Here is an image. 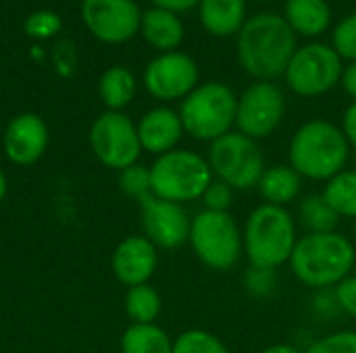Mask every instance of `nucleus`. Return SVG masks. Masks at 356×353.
I'll use <instances>...</instances> for the list:
<instances>
[{
    "label": "nucleus",
    "instance_id": "obj_27",
    "mask_svg": "<svg viewBox=\"0 0 356 353\" xmlns=\"http://www.w3.org/2000/svg\"><path fill=\"white\" fill-rule=\"evenodd\" d=\"M173 353H229V350L211 331L190 329L173 341Z\"/></svg>",
    "mask_w": 356,
    "mask_h": 353
},
{
    "label": "nucleus",
    "instance_id": "obj_16",
    "mask_svg": "<svg viewBox=\"0 0 356 353\" xmlns=\"http://www.w3.org/2000/svg\"><path fill=\"white\" fill-rule=\"evenodd\" d=\"M159 266V248L144 235L125 237L113 252V273L127 287L144 285Z\"/></svg>",
    "mask_w": 356,
    "mask_h": 353
},
{
    "label": "nucleus",
    "instance_id": "obj_8",
    "mask_svg": "<svg viewBox=\"0 0 356 353\" xmlns=\"http://www.w3.org/2000/svg\"><path fill=\"white\" fill-rule=\"evenodd\" d=\"M207 160L213 177L227 183L234 191L254 189L267 169L259 141L240 131H229L211 141Z\"/></svg>",
    "mask_w": 356,
    "mask_h": 353
},
{
    "label": "nucleus",
    "instance_id": "obj_2",
    "mask_svg": "<svg viewBox=\"0 0 356 353\" xmlns=\"http://www.w3.org/2000/svg\"><path fill=\"white\" fill-rule=\"evenodd\" d=\"M288 264L296 281H300L305 287L315 291L334 289L342 279L353 275L356 246L340 231L305 233L298 237Z\"/></svg>",
    "mask_w": 356,
    "mask_h": 353
},
{
    "label": "nucleus",
    "instance_id": "obj_13",
    "mask_svg": "<svg viewBox=\"0 0 356 353\" xmlns=\"http://www.w3.org/2000/svg\"><path fill=\"white\" fill-rule=\"evenodd\" d=\"M198 64L190 54L179 50L161 52L144 71V87L163 102L184 100L198 87Z\"/></svg>",
    "mask_w": 356,
    "mask_h": 353
},
{
    "label": "nucleus",
    "instance_id": "obj_3",
    "mask_svg": "<svg viewBox=\"0 0 356 353\" xmlns=\"http://www.w3.org/2000/svg\"><path fill=\"white\" fill-rule=\"evenodd\" d=\"M350 146L342 127L325 119L302 123L288 146V164L309 181H330L346 169Z\"/></svg>",
    "mask_w": 356,
    "mask_h": 353
},
{
    "label": "nucleus",
    "instance_id": "obj_20",
    "mask_svg": "<svg viewBox=\"0 0 356 353\" xmlns=\"http://www.w3.org/2000/svg\"><path fill=\"white\" fill-rule=\"evenodd\" d=\"M140 31L144 40L161 52H173L184 42V23L179 21V17L159 6L142 12Z\"/></svg>",
    "mask_w": 356,
    "mask_h": 353
},
{
    "label": "nucleus",
    "instance_id": "obj_31",
    "mask_svg": "<svg viewBox=\"0 0 356 353\" xmlns=\"http://www.w3.org/2000/svg\"><path fill=\"white\" fill-rule=\"evenodd\" d=\"M305 353H356V331L342 329L330 335H323L309 345Z\"/></svg>",
    "mask_w": 356,
    "mask_h": 353
},
{
    "label": "nucleus",
    "instance_id": "obj_19",
    "mask_svg": "<svg viewBox=\"0 0 356 353\" xmlns=\"http://www.w3.org/2000/svg\"><path fill=\"white\" fill-rule=\"evenodd\" d=\"M198 15L202 27L217 35L227 37L240 33L246 23V0H200Z\"/></svg>",
    "mask_w": 356,
    "mask_h": 353
},
{
    "label": "nucleus",
    "instance_id": "obj_4",
    "mask_svg": "<svg viewBox=\"0 0 356 353\" xmlns=\"http://www.w3.org/2000/svg\"><path fill=\"white\" fill-rule=\"evenodd\" d=\"M242 241L250 266L277 270L292 258L298 243V223L288 208L263 202L248 212Z\"/></svg>",
    "mask_w": 356,
    "mask_h": 353
},
{
    "label": "nucleus",
    "instance_id": "obj_35",
    "mask_svg": "<svg viewBox=\"0 0 356 353\" xmlns=\"http://www.w3.org/2000/svg\"><path fill=\"white\" fill-rule=\"evenodd\" d=\"M315 310L321 316H332V314L340 312L338 302H336V295H334V289H323V291L317 293V298H315Z\"/></svg>",
    "mask_w": 356,
    "mask_h": 353
},
{
    "label": "nucleus",
    "instance_id": "obj_36",
    "mask_svg": "<svg viewBox=\"0 0 356 353\" xmlns=\"http://www.w3.org/2000/svg\"><path fill=\"white\" fill-rule=\"evenodd\" d=\"M342 131L346 135V141H348L350 150L356 152V102H353L346 108V112L342 117Z\"/></svg>",
    "mask_w": 356,
    "mask_h": 353
},
{
    "label": "nucleus",
    "instance_id": "obj_34",
    "mask_svg": "<svg viewBox=\"0 0 356 353\" xmlns=\"http://www.w3.org/2000/svg\"><path fill=\"white\" fill-rule=\"evenodd\" d=\"M334 295L342 314L356 318V275H348L334 287Z\"/></svg>",
    "mask_w": 356,
    "mask_h": 353
},
{
    "label": "nucleus",
    "instance_id": "obj_25",
    "mask_svg": "<svg viewBox=\"0 0 356 353\" xmlns=\"http://www.w3.org/2000/svg\"><path fill=\"white\" fill-rule=\"evenodd\" d=\"M296 223L307 233H332L338 231L340 216L332 210V206L323 200L321 193H311L300 200Z\"/></svg>",
    "mask_w": 356,
    "mask_h": 353
},
{
    "label": "nucleus",
    "instance_id": "obj_18",
    "mask_svg": "<svg viewBox=\"0 0 356 353\" xmlns=\"http://www.w3.org/2000/svg\"><path fill=\"white\" fill-rule=\"evenodd\" d=\"M257 189L265 204L288 208L292 202L298 200L302 191V177L288 162L271 164L261 175Z\"/></svg>",
    "mask_w": 356,
    "mask_h": 353
},
{
    "label": "nucleus",
    "instance_id": "obj_32",
    "mask_svg": "<svg viewBox=\"0 0 356 353\" xmlns=\"http://www.w3.org/2000/svg\"><path fill=\"white\" fill-rule=\"evenodd\" d=\"M332 48L340 54V58L356 60V12L342 19L332 35Z\"/></svg>",
    "mask_w": 356,
    "mask_h": 353
},
{
    "label": "nucleus",
    "instance_id": "obj_29",
    "mask_svg": "<svg viewBox=\"0 0 356 353\" xmlns=\"http://www.w3.org/2000/svg\"><path fill=\"white\" fill-rule=\"evenodd\" d=\"M119 187L127 198L134 200H142L148 193H152L150 189V166H144L140 162L119 171Z\"/></svg>",
    "mask_w": 356,
    "mask_h": 353
},
{
    "label": "nucleus",
    "instance_id": "obj_38",
    "mask_svg": "<svg viewBox=\"0 0 356 353\" xmlns=\"http://www.w3.org/2000/svg\"><path fill=\"white\" fill-rule=\"evenodd\" d=\"M342 87L356 102V60L344 69V73H342Z\"/></svg>",
    "mask_w": 356,
    "mask_h": 353
},
{
    "label": "nucleus",
    "instance_id": "obj_28",
    "mask_svg": "<svg viewBox=\"0 0 356 353\" xmlns=\"http://www.w3.org/2000/svg\"><path fill=\"white\" fill-rule=\"evenodd\" d=\"M280 285V275L273 268H261V266H248L244 273V289L254 300H269L275 295Z\"/></svg>",
    "mask_w": 356,
    "mask_h": 353
},
{
    "label": "nucleus",
    "instance_id": "obj_22",
    "mask_svg": "<svg viewBox=\"0 0 356 353\" xmlns=\"http://www.w3.org/2000/svg\"><path fill=\"white\" fill-rule=\"evenodd\" d=\"M136 77L127 67H108L98 79V94L108 110L121 112L136 98Z\"/></svg>",
    "mask_w": 356,
    "mask_h": 353
},
{
    "label": "nucleus",
    "instance_id": "obj_40",
    "mask_svg": "<svg viewBox=\"0 0 356 353\" xmlns=\"http://www.w3.org/2000/svg\"><path fill=\"white\" fill-rule=\"evenodd\" d=\"M6 189H8V181H6L4 171L0 169V202H2V200H4V196H6Z\"/></svg>",
    "mask_w": 356,
    "mask_h": 353
},
{
    "label": "nucleus",
    "instance_id": "obj_37",
    "mask_svg": "<svg viewBox=\"0 0 356 353\" xmlns=\"http://www.w3.org/2000/svg\"><path fill=\"white\" fill-rule=\"evenodd\" d=\"M154 6L159 8H165V10H171V12H186L194 6L200 4V0H150Z\"/></svg>",
    "mask_w": 356,
    "mask_h": 353
},
{
    "label": "nucleus",
    "instance_id": "obj_30",
    "mask_svg": "<svg viewBox=\"0 0 356 353\" xmlns=\"http://www.w3.org/2000/svg\"><path fill=\"white\" fill-rule=\"evenodd\" d=\"M60 27H63L60 15L54 10H46V8L31 12L23 23V31L31 40H48V37L56 35L60 31Z\"/></svg>",
    "mask_w": 356,
    "mask_h": 353
},
{
    "label": "nucleus",
    "instance_id": "obj_42",
    "mask_svg": "<svg viewBox=\"0 0 356 353\" xmlns=\"http://www.w3.org/2000/svg\"><path fill=\"white\" fill-rule=\"evenodd\" d=\"M259 2H271V0H259Z\"/></svg>",
    "mask_w": 356,
    "mask_h": 353
},
{
    "label": "nucleus",
    "instance_id": "obj_39",
    "mask_svg": "<svg viewBox=\"0 0 356 353\" xmlns=\"http://www.w3.org/2000/svg\"><path fill=\"white\" fill-rule=\"evenodd\" d=\"M261 353H305V352H300L298 347H294V345H290V343H273V345L265 347Z\"/></svg>",
    "mask_w": 356,
    "mask_h": 353
},
{
    "label": "nucleus",
    "instance_id": "obj_17",
    "mask_svg": "<svg viewBox=\"0 0 356 353\" xmlns=\"http://www.w3.org/2000/svg\"><path fill=\"white\" fill-rule=\"evenodd\" d=\"M136 127L142 150L154 156H163L175 150L186 133L179 112L169 106H156L148 110Z\"/></svg>",
    "mask_w": 356,
    "mask_h": 353
},
{
    "label": "nucleus",
    "instance_id": "obj_41",
    "mask_svg": "<svg viewBox=\"0 0 356 353\" xmlns=\"http://www.w3.org/2000/svg\"><path fill=\"white\" fill-rule=\"evenodd\" d=\"M353 241H355V246H356V221H355V227H353Z\"/></svg>",
    "mask_w": 356,
    "mask_h": 353
},
{
    "label": "nucleus",
    "instance_id": "obj_24",
    "mask_svg": "<svg viewBox=\"0 0 356 353\" xmlns=\"http://www.w3.org/2000/svg\"><path fill=\"white\" fill-rule=\"evenodd\" d=\"M321 196L340 218L356 221V169H344L325 181Z\"/></svg>",
    "mask_w": 356,
    "mask_h": 353
},
{
    "label": "nucleus",
    "instance_id": "obj_14",
    "mask_svg": "<svg viewBox=\"0 0 356 353\" xmlns=\"http://www.w3.org/2000/svg\"><path fill=\"white\" fill-rule=\"evenodd\" d=\"M138 204L144 237H148L156 248L175 250L188 243L192 218L181 204L161 200L152 193L142 198Z\"/></svg>",
    "mask_w": 356,
    "mask_h": 353
},
{
    "label": "nucleus",
    "instance_id": "obj_12",
    "mask_svg": "<svg viewBox=\"0 0 356 353\" xmlns=\"http://www.w3.org/2000/svg\"><path fill=\"white\" fill-rule=\"evenodd\" d=\"M81 21L102 44H123L140 31L142 10L136 0H81Z\"/></svg>",
    "mask_w": 356,
    "mask_h": 353
},
{
    "label": "nucleus",
    "instance_id": "obj_11",
    "mask_svg": "<svg viewBox=\"0 0 356 353\" xmlns=\"http://www.w3.org/2000/svg\"><path fill=\"white\" fill-rule=\"evenodd\" d=\"M286 117V94L273 81H254L238 98L236 131L254 141L273 135Z\"/></svg>",
    "mask_w": 356,
    "mask_h": 353
},
{
    "label": "nucleus",
    "instance_id": "obj_9",
    "mask_svg": "<svg viewBox=\"0 0 356 353\" xmlns=\"http://www.w3.org/2000/svg\"><path fill=\"white\" fill-rule=\"evenodd\" d=\"M344 64L340 54L325 44H307L296 48L288 69V87L302 98H317L332 92L342 81Z\"/></svg>",
    "mask_w": 356,
    "mask_h": 353
},
{
    "label": "nucleus",
    "instance_id": "obj_33",
    "mask_svg": "<svg viewBox=\"0 0 356 353\" xmlns=\"http://www.w3.org/2000/svg\"><path fill=\"white\" fill-rule=\"evenodd\" d=\"M204 210H213V212H229L232 204H234V189L219 181V179H213L211 185L204 189L202 198H200Z\"/></svg>",
    "mask_w": 356,
    "mask_h": 353
},
{
    "label": "nucleus",
    "instance_id": "obj_7",
    "mask_svg": "<svg viewBox=\"0 0 356 353\" xmlns=\"http://www.w3.org/2000/svg\"><path fill=\"white\" fill-rule=\"evenodd\" d=\"M194 256L215 273H227L244 256L242 229L232 212L200 210L192 218L190 239Z\"/></svg>",
    "mask_w": 356,
    "mask_h": 353
},
{
    "label": "nucleus",
    "instance_id": "obj_23",
    "mask_svg": "<svg viewBox=\"0 0 356 353\" xmlns=\"http://www.w3.org/2000/svg\"><path fill=\"white\" fill-rule=\"evenodd\" d=\"M121 353H173V339L156 322L131 325L121 337Z\"/></svg>",
    "mask_w": 356,
    "mask_h": 353
},
{
    "label": "nucleus",
    "instance_id": "obj_6",
    "mask_svg": "<svg viewBox=\"0 0 356 353\" xmlns=\"http://www.w3.org/2000/svg\"><path fill=\"white\" fill-rule=\"evenodd\" d=\"M213 179L207 156L184 148L156 156L150 166L152 196L181 206L200 200Z\"/></svg>",
    "mask_w": 356,
    "mask_h": 353
},
{
    "label": "nucleus",
    "instance_id": "obj_26",
    "mask_svg": "<svg viewBox=\"0 0 356 353\" xmlns=\"http://www.w3.org/2000/svg\"><path fill=\"white\" fill-rule=\"evenodd\" d=\"M161 308H163L161 295L148 283L129 287L127 293H125V314L131 318V325L156 322V318L161 314Z\"/></svg>",
    "mask_w": 356,
    "mask_h": 353
},
{
    "label": "nucleus",
    "instance_id": "obj_10",
    "mask_svg": "<svg viewBox=\"0 0 356 353\" xmlns=\"http://www.w3.org/2000/svg\"><path fill=\"white\" fill-rule=\"evenodd\" d=\"M90 148L104 166L117 171L136 164L142 154L138 127L119 110H106L92 123Z\"/></svg>",
    "mask_w": 356,
    "mask_h": 353
},
{
    "label": "nucleus",
    "instance_id": "obj_21",
    "mask_svg": "<svg viewBox=\"0 0 356 353\" xmlns=\"http://www.w3.org/2000/svg\"><path fill=\"white\" fill-rule=\"evenodd\" d=\"M284 19L302 35H319L332 23V8L325 0H288Z\"/></svg>",
    "mask_w": 356,
    "mask_h": 353
},
{
    "label": "nucleus",
    "instance_id": "obj_5",
    "mask_svg": "<svg viewBox=\"0 0 356 353\" xmlns=\"http://www.w3.org/2000/svg\"><path fill=\"white\" fill-rule=\"evenodd\" d=\"M238 96L221 83L209 81L190 92L179 106L184 131L198 141H215L236 127Z\"/></svg>",
    "mask_w": 356,
    "mask_h": 353
},
{
    "label": "nucleus",
    "instance_id": "obj_15",
    "mask_svg": "<svg viewBox=\"0 0 356 353\" xmlns=\"http://www.w3.org/2000/svg\"><path fill=\"white\" fill-rule=\"evenodd\" d=\"M48 141H50L48 125L44 123L42 117L33 112H23L10 119L2 137L4 154L17 166L35 164L44 156Z\"/></svg>",
    "mask_w": 356,
    "mask_h": 353
},
{
    "label": "nucleus",
    "instance_id": "obj_1",
    "mask_svg": "<svg viewBox=\"0 0 356 353\" xmlns=\"http://www.w3.org/2000/svg\"><path fill=\"white\" fill-rule=\"evenodd\" d=\"M294 52L296 33L280 15L261 12L248 19L238 33V60L257 81H273L284 75Z\"/></svg>",
    "mask_w": 356,
    "mask_h": 353
}]
</instances>
